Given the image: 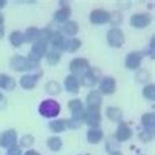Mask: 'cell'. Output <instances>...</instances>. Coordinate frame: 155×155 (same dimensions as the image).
Here are the masks:
<instances>
[{"label":"cell","instance_id":"7","mask_svg":"<svg viewBox=\"0 0 155 155\" xmlns=\"http://www.w3.org/2000/svg\"><path fill=\"white\" fill-rule=\"evenodd\" d=\"M150 22V17L146 16V15H135L131 18V24L134 26H138V28H143V26H146L147 24Z\"/></svg>","mask_w":155,"mask_h":155},{"label":"cell","instance_id":"27","mask_svg":"<svg viewBox=\"0 0 155 155\" xmlns=\"http://www.w3.org/2000/svg\"><path fill=\"white\" fill-rule=\"evenodd\" d=\"M58 58H59L58 54H50V55H49V62H50V63H57Z\"/></svg>","mask_w":155,"mask_h":155},{"label":"cell","instance_id":"16","mask_svg":"<svg viewBox=\"0 0 155 155\" xmlns=\"http://www.w3.org/2000/svg\"><path fill=\"white\" fill-rule=\"evenodd\" d=\"M36 84V78L34 76H25L21 79V86L25 88H32Z\"/></svg>","mask_w":155,"mask_h":155},{"label":"cell","instance_id":"17","mask_svg":"<svg viewBox=\"0 0 155 155\" xmlns=\"http://www.w3.org/2000/svg\"><path fill=\"white\" fill-rule=\"evenodd\" d=\"M68 16H70V9H61V11H58V12L55 13V18L58 21L67 20Z\"/></svg>","mask_w":155,"mask_h":155},{"label":"cell","instance_id":"18","mask_svg":"<svg viewBox=\"0 0 155 155\" xmlns=\"http://www.w3.org/2000/svg\"><path fill=\"white\" fill-rule=\"evenodd\" d=\"M61 146H62V143H61V139L59 138L54 137V138H50L49 139V147L51 150H59Z\"/></svg>","mask_w":155,"mask_h":155},{"label":"cell","instance_id":"13","mask_svg":"<svg viewBox=\"0 0 155 155\" xmlns=\"http://www.w3.org/2000/svg\"><path fill=\"white\" fill-rule=\"evenodd\" d=\"M66 88L70 92H76L78 91V82L75 79V76H68L66 80Z\"/></svg>","mask_w":155,"mask_h":155},{"label":"cell","instance_id":"10","mask_svg":"<svg viewBox=\"0 0 155 155\" xmlns=\"http://www.w3.org/2000/svg\"><path fill=\"white\" fill-rule=\"evenodd\" d=\"M71 70L72 71H76V72H82L83 70H88V64H87V62L84 61V59H76V61H74L72 63H71Z\"/></svg>","mask_w":155,"mask_h":155},{"label":"cell","instance_id":"28","mask_svg":"<svg viewBox=\"0 0 155 155\" xmlns=\"http://www.w3.org/2000/svg\"><path fill=\"white\" fill-rule=\"evenodd\" d=\"M80 45V42L79 41H75V40H72L71 41V44H70V50H76V48H78V46H79Z\"/></svg>","mask_w":155,"mask_h":155},{"label":"cell","instance_id":"32","mask_svg":"<svg viewBox=\"0 0 155 155\" xmlns=\"http://www.w3.org/2000/svg\"><path fill=\"white\" fill-rule=\"evenodd\" d=\"M2 5H4V2H0V7Z\"/></svg>","mask_w":155,"mask_h":155},{"label":"cell","instance_id":"2","mask_svg":"<svg viewBox=\"0 0 155 155\" xmlns=\"http://www.w3.org/2000/svg\"><path fill=\"white\" fill-rule=\"evenodd\" d=\"M84 118H86L87 124L90 125H97L99 121H100V113H99V109L96 105H91L90 109L86 112L84 114Z\"/></svg>","mask_w":155,"mask_h":155},{"label":"cell","instance_id":"11","mask_svg":"<svg viewBox=\"0 0 155 155\" xmlns=\"http://www.w3.org/2000/svg\"><path fill=\"white\" fill-rule=\"evenodd\" d=\"M12 67H15L17 71H21V70H26V68H28L29 64H28V61H25L24 58L16 57L12 61Z\"/></svg>","mask_w":155,"mask_h":155},{"label":"cell","instance_id":"15","mask_svg":"<svg viewBox=\"0 0 155 155\" xmlns=\"http://www.w3.org/2000/svg\"><path fill=\"white\" fill-rule=\"evenodd\" d=\"M101 137H103V134L100 130H90V133H88V141L92 142V143L100 141Z\"/></svg>","mask_w":155,"mask_h":155},{"label":"cell","instance_id":"29","mask_svg":"<svg viewBox=\"0 0 155 155\" xmlns=\"http://www.w3.org/2000/svg\"><path fill=\"white\" fill-rule=\"evenodd\" d=\"M0 103H3V104H4V97H3L2 95H0Z\"/></svg>","mask_w":155,"mask_h":155},{"label":"cell","instance_id":"33","mask_svg":"<svg viewBox=\"0 0 155 155\" xmlns=\"http://www.w3.org/2000/svg\"><path fill=\"white\" fill-rule=\"evenodd\" d=\"M2 22H3V17L0 16V24H2Z\"/></svg>","mask_w":155,"mask_h":155},{"label":"cell","instance_id":"5","mask_svg":"<svg viewBox=\"0 0 155 155\" xmlns=\"http://www.w3.org/2000/svg\"><path fill=\"white\" fill-rule=\"evenodd\" d=\"M15 141H16V134L15 131H5L0 135V143L3 146H11L13 145Z\"/></svg>","mask_w":155,"mask_h":155},{"label":"cell","instance_id":"21","mask_svg":"<svg viewBox=\"0 0 155 155\" xmlns=\"http://www.w3.org/2000/svg\"><path fill=\"white\" fill-rule=\"evenodd\" d=\"M50 127L54 130V131H61L64 129V122L63 121H55L53 124H50Z\"/></svg>","mask_w":155,"mask_h":155},{"label":"cell","instance_id":"19","mask_svg":"<svg viewBox=\"0 0 155 155\" xmlns=\"http://www.w3.org/2000/svg\"><path fill=\"white\" fill-rule=\"evenodd\" d=\"M11 41H12V44L15 46H18L22 42V34L20 32H15L11 34Z\"/></svg>","mask_w":155,"mask_h":155},{"label":"cell","instance_id":"23","mask_svg":"<svg viewBox=\"0 0 155 155\" xmlns=\"http://www.w3.org/2000/svg\"><path fill=\"white\" fill-rule=\"evenodd\" d=\"M143 125L145 126H153L154 125V114H146L143 116Z\"/></svg>","mask_w":155,"mask_h":155},{"label":"cell","instance_id":"9","mask_svg":"<svg viewBox=\"0 0 155 155\" xmlns=\"http://www.w3.org/2000/svg\"><path fill=\"white\" fill-rule=\"evenodd\" d=\"M101 91L105 94H112L114 91V80L112 78H107L101 82Z\"/></svg>","mask_w":155,"mask_h":155},{"label":"cell","instance_id":"24","mask_svg":"<svg viewBox=\"0 0 155 155\" xmlns=\"http://www.w3.org/2000/svg\"><path fill=\"white\" fill-rule=\"evenodd\" d=\"M88 101H90V104H99L100 103V95L96 94V92H92V94L88 96Z\"/></svg>","mask_w":155,"mask_h":155},{"label":"cell","instance_id":"1","mask_svg":"<svg viewBox=\"0 0 155 155\" xmlns=\"http://www.w3.org/2000/svg\"><path fill=\"white\" fill-rule=\"evenodd\" d=\"M40 112L45 117H54L59 112V105L55 101H53V100H48V101H44L41 104Z\"/></svg>","mask_w":155,"mask_h":155},{"label":"cell","instance_id":"30","mask_svg":"<svg viewBox=\"0 0 155 155\" xmlns=\"http://www.w3.org/2000/svg\"><path fill=\"white\" fill-rule=\"evenodd\" d=\"M26 155H38V154H37V153H32V151H29V153L26 154Z\"/></svg>","mask_w":155,"mask_h":155},{"label":"cell","instance_id":"22","mask_svg":"<svg viewBox=\"0 0 155 155\" xmlns=\"http://www.w3.org/2000/svg\"><path fill=\"white\" fill-rule=\"evenodd\" d=\"M76 30H78V28H76V24H75V22H68V24L64 26V32L68 33V34L76 33Z\"/></svg>","mask_w":155,"mask_h":155},{"label":"cell","instance_id":"31","mask_svg":"<svg viewBox=\"0 0 155 155\" xmlns=\"http://www.w3.org/2000/svg\"><path fill=\"white\" fill-rule=\"evenodd\" d=\"M2 36H3V29L0 28V37H2Z\"/></svg>","mask_w":155,"mask_h":155},{"label":"cell","instance_id":"14","mask_svg":"<svg viewBox=\"0 0 155 155\" xmlns=\"http://www.w3.org/2000/svg\"><path fill=\"white\" fill-rule=\"evenodd\" d=\"M13 80L7 75H0V87L2 88H13Z\"/></svg>","mask_w":155,"mask_h":155},{"label":"cell","instance_id":"3","mask_svg":"<svg viewBox=\"0 0 155 155\" xmlns=\"http://www.w3.org/2000/svg\"><path fill=\"white\" fill-rule=\"evenodd\" d=\"M108 41L112 46H120L124 42V36L121 33V30L118 29H113L110 30L109 34H108Z\"/></svg>","mask_w":155,"mask_h":155},{"label":"cell","instance_id":"26","mask_svg":"<svg viewBox=\"0 0 155 155\" xmlns=\"http://www.w3.org/2000/svg\"><path fill=\"white\" fill-rule=\"evenodd\" d=\"M145 96L147 99H154V86H150V87H146L145 88Z\"/></svg>","mask_w":155,"mask_h":155},{"label":"cell","instance_id":"12","mask_svg":"<svg viewBox=\"0 0 155 155\" xmlns=\"http://www.w3.org/2000/svg\"><path fill=\"white\" fill-rule=\"evenodd\" d=\"M129 137H130L129 127H127L125 124H121L118 127V131H117V139H120V141H125V139H127Z\"/></svg>","mask_w":155,"mask_h":155},{"label":"cell","instance_id":"8","mask_svg":"<svg viewBox=\"0 0 155 155\" xmlns=\"http://www.w3.org/2000/svg\"><path fill=\"white\" fill-rule=\"evenodd\" d=\"M139 62H141V55L137 53H131L130 55L126 58V66L129 68H137Z\"/></svg>","mask_w":155,"mask_h":155},{"label":"cell","instance_id":"25","mask_svg":"<svg viewBox=\"0 0 155 155\" xmlns=\"http://www.w3.org/2000/svg\"><path fill=\"white\" fill-rule=\"evenodd\" d=\"M48 91H49V92H51V94H57V92L59 91V86H58L57 83L51 82V83H49V84H48Z\"/></svg>","mask_w":155,"mask_h":155},{"label":"cell","instance_id":"4","mask_svg":"<svg viewBox=\"0 0 155 155\" xmlns=\"http://www.w3.org/2000/svg\"><path fill=\"white\" fill-rule=\"evenodd\" d=\"M109 20V13L104 12V11H95L91 15V21L96 22V24H101V22H105Z\"/></svg>","mask_w":155,"mask_h":155},{"label":"cell","instance_id":"6","mask_svg":"<svg viewBox=\"0 0 155 155\" xmlns=\"http://www.w3.org/2000/svg\"><path fill=\"white\" fill-rule=\"evenodd\" d=\"M45 53V44L44 42H37L36 45H34V49L32 50V53H30V58H32V61H38L40 58L44 55Z\"/></svg>","mask_w":155,"mask_h":155},{"label":"cell","instance_id":"20","mask_svg":"<svg viewBox=\"0 0 155 155\" xmlns=\"http://www.w3.org/2000/svg\"><path fill=\"white\" fill-rule=\"evenodd\" d=\"M108 116H109L112 120H116V121H117V118H121V113H120V110L114 109V108H109V109H108Z\"/></svg>","mask_w":155,"mask_h":155}]
</instances>
